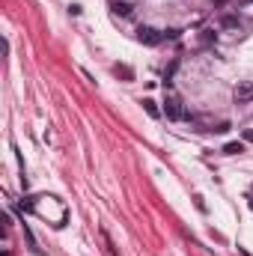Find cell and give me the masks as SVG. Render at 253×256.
<instances>
[{
    "label": "cell",
    "mask_w": 253,
    "mask_h": 256,
    "mask_svg": "<svg viewBox=\"0 0 253 256\" xmlns=\"http://www.w3.org/2000/svg\"><path fill=\"white\" fill-rule=\"evenodd\" d=\"M232 102H236V104H250L253 102V80H242V84L232 90Z\"/></svg>",
    "instance_id": "cell-1"
},
{
    "label": "cell",
    "mask_w": 253,
    "mask_h": 256,
    "mask_svg": "<svg viewBox=\"0 0 253 256\" xmlns=\"http://www.w3.org/2000/svg\"><path fill=\"white\" fill-rule=\"evenodd\" d=\"M164 36L155 30V27H137V42L140 45H158Z\"/></svg>",
    "instance_id": "cell-2"
},
{
    "label": "cell",
    "mask_w": 253,
    "mask_h": 256,
    "mask_svg": "<svg viewBox=\"0 0 253 256\" xmlns=\"http://www.w3.org/2000/svg\"><path fill=\"white\" fill-rule=\"evenodd\" d=\"M164 114H167V120H182V116H188V114L182 110V102H179L176 96H167V102H164Z\"/></svg>",
    "instance_id": "cell-3"
},
{
    "label": "cell",
    "mask_w": 253,
    "mask_h": 256,
    "mask_svg": "<svg viewBox=\"0 0 253 256\" xmlns=\"http://www.w3.org/2000/svg\"><path fill=\"white\" fill-rule=\"evenodd\" d=\"M110 9H114V15L128 18V15L134 12V3H131V0H114V3H110Z\"/></svg>",
    "instance_id": "cell-4"
},
{
    "label": "cell",
    "mask_w": 253,
    "mask_h": 256,
    "mask_svg": "<svg viewBox=\"0 0 253 256\" xmlns=\"http://www.w3.org/2000/svg\"><path fill=\"white\" fill-rule=\"evenodd\" d=\"M220 27L224 30H242V18L238 15H224L220 18Z\"/></svg>",
    "instance_id": "cell-5"
},
{
    "label": "cell",
    "mask_w": 253,
    "mask_h": 256,
    "mask_svg": "<svg viewBox=\"0 0 253 256\" xmlns=\"http://www.w3.org/2000/svg\"><path fill=\"white\" fill-rule=\"evenodd\" d=\"M143 110H146L152 120H158V116H161V110H158V104H155L152 98H143Z\"/></svg>",
    "instance_id": "cell-6"
},
{
    "label": "cell",
    "mask_w": 253,
    "mask_h": 256,
    "mask_svg": "<svg viewBox=\"0 0 253 256\" xmlns=\"http://www.w3.org/2000/svg\"><path fill=\"white\" fill-rule=\"evenodd\" d=\"M224 152H226V155H242V152H244V143H242V140L226 143V146H224Z\"/></svg>",
    "instance_id": "cell-7"
},
{
    "label": "cell",
    "mask_w": 253,
    "mask_h": 256,
    "mask_svg": "<svg viewBox=\"0 0 253 256\" xmlns=\"http://www.w3.org/2000/svg\"><path fill=\"white\" fill-rule=\"evenodd\" d=\"M114 72H116V74H122L126 80H131V78H134V72H131L128 66H114Z\"/></svg>",
    "instance_id": "cell-8"
},
{
    "label": "cell",
    "mask_w": 253,
    "mask_h": 256,
    "mask_svg": "<svg viewBox=\"0 0 253 256\" xmlns=\"http://www.w3.org/2000/svg\"><path fill=\"white\" fill-rule=\"evenodd\" d=\"M244 140H250L253 143V131H244Z\"/></svg>",
    "instance_id": "cell-9"
},
{
    "label": "cell",
    "mask_w": 253,
    "mask_h": 256,
    "mask_svg": "<svg viewBox=\"0 0 253 256\" xmlns=\"http://www.w3.org/2000/svg\"><path fill=\"white\" fill-rule=\"evenodd\" d=\"M224 3H226V0H214V6H224Z\"/></svg>",
    "instance_id": "cell-10"
},
{
    "label": "cell",
    "mask_w": 253,
    "mask_h": 256,
    "mask_svg": "<svg viewBox=\"0 0 253 256\" xmlns=\"http://www.w3.org/2000/svg\"><path fill=\"white\" fill-rule=\"evenodd\" d=\"M238 3H242V6H248V3H253V0H238Z\"/></svg>",
    "instance_id": "cell-11"
},
{
    "label": "cell",
    "mask_w": 253,
    "mask_h": 256,
    "mask_svg": "<svg viewBox=\"0 0 253 256\" xmlns=\"http://www.w3.org/2000/svg\"><path fill=\"white\" fill-rule=\"evenodd\" d=\"M250 208H253V200H250Z\"/></svg>",
    "instance_id": "cell-12"
}]
</instances>
